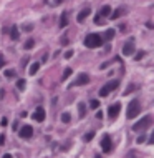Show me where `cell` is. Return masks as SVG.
<instances>
[{"instance_id": "obj_7", "label": "cell", "mask_w": 154, "mask_h": 158, "mask_svg": "<svg viewBox=\"0 0 154 158\" xmlns=\"http://www.w3.org/2000/svg\"><path fill=\"white\" fill-rule=\"evenodd\" d=\"M20 136H22V138H30L32 135H33V128L30 127V125H23L22 128H20Z\"/></svg>"}, {"instance_id": "obj_20", "label": "cell", "mask_w": 154, "mask_h": 158, "mask_svg": "<svg viewBox=\"0 0 154 158\" xmlns=\"http://www.w3.org/2000/svg\"><path fill=\"white\" fill-rule=\"evenodd\" d=\"M113 37H115V30H113V28L106 30V34H104V38H106V40H111Z\"/></svg>"}, {"instance_id": "obj_4", "label": "cell", "mask_w": 154, "mask_h": 158, "mask_svg": "<svg viewBox=\"0 0 154 158\" xmlns=\"http://www.w3.org/2000/svg\"><path fill=\"white\" fill-rule=\"evenodd\" d=\"M88 82H90V75H86V73H80V75H78V78H76L75 82L71 83V87H80V85H86Z\"/></svg>"}, {"instance_id": "obj_24", "label": "cell", "mask_w": 154, "mask_h": 158, "mask_svg": "<svg viewBox=\"0 0 154 158\" xmlns=\"http://www.w3.org/2000/svg\"><path fill=\"white\" fill-rule=\"evenodd\" d=\"M22 28H23L25 32H30V30H33V23H23Z\"/></svg>"}, {"instance_id": "obj_14", "label": "cell", "mask_w": 154, "mask_h": 158, "mask_svg": "<svg viewBox=\"0 0 154 158\" xmlns=\"http://www.w3.org/2000/svg\"><path fill=\"white\" fill-rule=\"evenodd\" d=\"M38 68H40V63H38V62L32 63V65H30V68H28V73H30V75H35L36 72H38Z\"/></svg>"}, {"instance_id": "obj_10", "label": "cell", "mask_w": 154, "mask_h": 158, "mask_svg": "<svg viewBox=\"0 0 154 158\" xmlns=\"http://www.w3.org/2000/svg\"><path fill=\"white\" fill-rule=\"evenodd\" d=\"M90 14H91V9H90V7H85V9H83V10H81V12H80V14H78V17H76V20H78V22L81 23L83 20L86 18V17H88V15H90Z\"/></svg>"}, {"instance_id": "obj_16", "label": "cell", "mask_w": 154, "mask_h": 158, "mask_svg": "<svg viewBox=\"0 0 154 158\" xmlns=\"http://www.w3.org/2000/svg\"><path fill=\"white\" fill-rule=\"evenodd\" d=\"M123 9H118V10H115V12H113V14H109V15H111V20H118L119 17H121V14H123Z\"/></svg>"}, {"instance_id": "obj_15", "label": "cell", "mask_w": 154, "mask_h": 158, "mask_svg": "<svg viewBox=\"0 0 154 158\" xmlns=\"http://www.w3.org/2000/svg\"><path fill=\"white\" fill-rule=\"evenodd\" d=\"M109 14H111V7L104 5L103 9H101V17H109Z\"/></svg>"}, {"instance_id": "obj_13", "label": "cell", "mask_w": 154, "mask_h": 158, "mask_svg": "<svg viewBox=\"0 0 154 158\" xmlns=\"http://www.w3.org/2000/svg\"><path fill=\"white\" fill-rule=\"evenodd\" d=\"M106 87H108V90H109V92L116 90V88L119 87V80H111V82H108V83H106Z\"/></svg>"}, {"instance_id": "obj_11", "label": "cell", "mask_w": 154, "mask_h": 158, "mask_svg": "<svg viewBox=\"0 0 154 158\" xmlns=\"http://www.w3.org/2000/svg\"><path fill=\"white\" fill-rule=\"evenodd\" d=\"M68 25V12H62V17H60V27L65 28Z\"/></svg>"}, {"instance_id": "obj_6", "label": "cell", "mask_w": 154, "mask_h": 158, "mask_svg": "<svg viewBox=\"0 0 154 158\" xmlns=\"http://www.w3.org/2000/svg\"><path fill=\"white\" fill-rule=\"evenodd\" d=\"M101 148H103L104 153H109V152H111L113 145H111V138H109V135H104V136H103V140H101Z\"/></svg>"}, {"instance_id": "obj_29", "label": "cell", "mask_w": 154, "mask_h": 158, "mask_svg": "<svg viewBox=\"0 0 154 158\" xmlns=\"http://www.w3.org/2000/svg\"><path fill=\"white\" fill-rule=\"evenodd\" d=\"M5 75L9 77V78H13V77H15V70H7Z\"/></svg>"}, {"instance_id": "obj_9", "label": "cell", "mask_w": 154, "mask_h": 158, "mask_svg": "<svg viewBox=\"0 0 154 158\" xmlns=\"http://www.w3.org/2000/svg\"><path fill=\"white\" fill-rule=\"evenodd\" d=\"M136 52V47L131 42H128L126 45H123V55H133Z\"/></svg>"}, {"instance_id": "obj_38", "label": "cell", "mask_w": 154, "mask_h": 158, "mask_svg": "<svg viewBox=\"0 0 154 158\" xmlns=\"http://www.w3.org/2000/svg\"><path fill=\"white\" fill-rule=\"evenodd\" d=\"M96 118H98V120H101V118H103V113H101V112H98V113H96Z\"/></svg>"}, {"instance_id": "obj_18", "label": "cell", "mask_w": 154, "mask_h": 158, "mask_svg": "<svg viewBox=\"0 0 154 158\" xmlns=\"http://www.w3.org/2000/svg\"><path fill=\"white\" fill-rule=\"evenodd\" d=\"M73 73V70H71V68H65V70H63V75H62V80H66L68 78V77H70Z\"/></svg>"}, {"instance_id": "obj_32", "label": "cell", "mask_w": 154, "mask_h": 158, "mask_svg": "<svg viewBox=\"0 0 154 158\" xmlns=\"http://www.w3.org/2000/svg\"><path fill=\"white\" fill-rule=\"evenodd\" d=\"M73 57V50H68L66 53H65V58H71Z\"/></svg>"}, {"instance_id": "obj_37", "label": "cell", "mask_w": 154, "mask_h": 158, "mask_svg": "<svg viewBox=\"0 0 154 158\" xmlns=\"http://www.w3.org/2000/svg\"><path fill=\"white\" fill-rule=\"evenodd\" d=\"M146 27H148V28H154V23L152 22H148V23H146Z\"/></svg>"}, {"instance_id": "obj_27", "label": "cell", "mask_w": 154, "mask_h": 158, "mask_svg": "<svg viewBox=\"0 0 154 158\" xmlns=\"http://www.w3.org/2000/svg\"><path fill=\"white\" fill-rule=\"evenodd\" d=\"M90 107L96 110V108H100V102H98V100H91V102H90Z\"/></svg>"}, {"instance_id": "obj_12", "label": "cell", "mask_w": 154, "mask_h": 158, "mask_svg": "<svg viewBox=\"0 0 154 158\" xmlns=\"http://www.w3.org/2000/svg\"><path fill=\"white\" fill-rule=\"evenodd\" d=\"M18 37H20V34H18V27L17 25H13L10 28V38L12 40H18Z\"/></svg>"}, {"instance_id": "obj_3", "label": "cell", "mask_w": 154, "mask_h": 158, "mask_svg": "<svg viewBox=\"0 0 154 158\" xmlns=\"http://www.w3.org/2000/svg\"><path fill=\"white\" fill-rule=\"evenodd\" d=\"M151 123H152V117H149V115L143 117L139 121H136V125H133V130H134V132H144Z\"/></svg>"}, {"instance_id": "obj_25", "label": "cell", "mask_w": 154, "mask_h": 158, "mask_svg": "<svg viewBox=\"0 0 154 158\" xmlns=\"http://www.w3.org/2000/svg\"><path fill=\"white\" fill-rule=\"evenodd\" d=\"M144 55H146V52H144V50H139V52H137V53L134 55V60H141Z\"/></svg>"}, {"instance_id": "obj_30", "label": "cell", "mask_w": 154, "mask_h": 158, "mask_svg": "<svg viewBox=\"0 0 154 158\" xmlns=\"http://www.w3.org/2000/svg\"><path fill=\"white\" fill-rule=\"evenodd\" d=\"M146 138H148V136H146V135H141V136H139V138H137L136 141H137V143L141 145V143H144V141H146Z\"/></svg>"}, {"instance_id": "obj_8", "label": "cell", "mask_w": 154, "mask_h": 158, "mask_svg": "<svg viewBox=\"0 0 154 158\" xmlns=\"http://www.w3.org/2000/svg\"><path fill=\"white\" fill-rule=\"evenodd\" d=\"M32 117H33L35 121H43L47 115H45V110H43L42 107H38V108H36V110L33 112V115H32Z\"/></svg>"}, {"instance_id": "obj_26", "label": "cell", "mask_w": 154, "mask_h": 158, "mask_svg": "<svg viewBox=\"0 0 154 158\" xmlns=\"http://www.w3.org/2000/svg\"><path fill=\"white\" fill-rule=\"evenodd\" d=\"M93 138H95V133H93V132H90V133L85 135V141H91Z\"/></svg>"}, {"instance_id": "obj_33", "label": "cell", "mask_w": 154, "mask_h": 158, "mask_svg": "<svg viewBox=\"0 0 154 158\" xmlns=\"http://www.w3.org/2000/svg\"><path fill=\"white\" fill-rule=\"evenodd\" d=\"M7 123H9V120H7V118H5V117H3V118H2V120H0V125H2V127H5V125H7Z\"/></svg>"}, {"instance_id": "obj_23", "label": "cell", "mask_w": 154, "mask_h": 158, "mask_svg": "<svg viewBox=\"0 0 154 158\" xmlns=\"http://www.w3.org/2000/svg\"><path fill=\"white\" fill-rule=\"evenodd\" d=\"M108 95H109V90H108V87H106V85H104V87L100 90V97H108Z\"/></svg>"}, {"instance_id": "obj_17", "label": "cell", "mask_w": 154, "mask_h": 158, "mask_svg": "<svg viewBox=\"0 0 154 158\" xmlns=\"http://www.w3.org/2000/svg\"><path fill=\"white\" fill-rule=\"evenodd\" d=\"M25 85H27V82L23 78H20L18 82H17V88H18L20 92H23V90H25Z\"/></svg>"}, {"instance_id": "obj_21", "label": "cell", "mask_w": 154, "mask_h": 158, "mask_svg": "<svg viewBox=\"0 0 154 158\" xmlns=\"http://www.w3.org/2000/svg\"><path fill=\"white\" fill-rule=\"evenodd\" d=\"M62 121H63V123H70V121H71L70 113H63V115H62Z\"/></svg>"}, {"instance_id": "obj_5", "label": "cell", "mask_w": 154, "mask_h": 158, "mask_svg": "<svg viewBox=\"0 0 154 158\" xmlns=\"http://www.w3.org/2000/svg\"><path fill=\"white\" fill-rule=\"evenodd\" d=\"M121 110V103H115V105H111V107L108 108V117L111 120H115L116 117H118V113Z\"/></svg>"}, {"instance_id": "obj_39", "label": "cell", "mask_w": 154, "mask_h": 158, "mask_svg": "<svg viewBox=\"0 0 154 158\" xmlns=\"http://www.w3.org/2000/svg\"><path fill=\"white\" fill-rule=\"evenodd\" d=\"M2 158H12V155H10V153H5V155H3Z\"/></svg>"}, {"instance_id": "obj_22", "label": "cell", "mask_w": 154, "mask_h": 158, "mask_svg": "<svg viewBox=\"0 0 154 158\" xmlns=\"http://www.w3.org/2000/svg\"><path fill=\"white\" fill-rule=\"evenodd\" d=\"M33 45H35V42L30 38V40H27V42H25V45H23V48H25V50H30V48L33 47Z\"/></svg>"}, {"instance_id": "obj_40", "label": "cell", "mask_w": 154, "mask_h": 158, "mask_svg": "<svg viewBox=\"0 0 154 158\" xmlns=\"http://www.w3.org/2000/svg\"><path fill=\"white\" fill-rule=\"evenodd\" d=\"M63 2V0H55V3H62Z\"/></svg>"}, {"instance_id": "obj_19", "label": "cell", "mask_w": 154, "mask_h": 158, "mask_svg": "<svg viewBox=\"0 0 154 158\" xmlns=\"http://www.w3.org/2000/svg\"><path fill=\"white\" fill-rule=\"evenodd\" d=\"M78 110H80V118H83V117L86 115V108H85V105H83V103H80V105H78Z\"/></svg>"}, {"instance_id": "obj_36", "label": "cell", "mask_w": 154, "mask_h": 158, "mask_svg": "<svg viewBox=\"0 0 154 158\" xmlns=\"http://www.w3.org/2000/svg\"><path fill=\"white\" fill-rule=\"evenodd\" d=\"M3 143H5V136H3V135H0V147H2Z\"/></svg>"}, {"instance_id": "obj_35", "label": "cell", "mask_w": 154, "mask_h": 158, "mask_svg": "<svg viewBox=\"0 0 154 158\" xmlns=\"http://www.w3.org/2000/svg\"><path fill=\"white\" fill-rule=\"evenodd\" d=\"M3 65H5V60H3V57H0V68H3Z\"/></svg>"}, {"instance_id": "obj_31", "label": "cell", "mask_w": 154, "mask_h": 158, "mask_svg": "<svg viewBox=\"0 0 154 158\" xmlns=\"http://www.w3.org/2000/svg\"><path fill=\"white\" fill-rule=\"evenodd\" d=\"M95 23H98V25H103V20H101L100 15H96V17H95Z\"/></svg>"}, {"instance_id": "obj_1", "label": "cell", "mask_w": 154, "mask_h": 158, "mask_svg": "<svg viewBox=\"0 0 154 158\" xmlns=\"http://www.w3.org/2000/svg\"><path fill=\"white\" fill-rule=\"evenodd\" d=\"M85 45L88 48H98L103 45V38L98 34H88L86 38H85Z\"/></svg>"}, {"instance_id": "obj_2", "label": "cell", "mask_w": 154, "mask_h": 158, "mask_svg": "<svg viewBox=\"0 0 154 158\" xmlns=\"http://www.w3.org/2000/svg\"><path fill=\"white\" fill-rule=\"evenodd\" d=\"M139 112H141V103L137 102V100H131L128 105V110H126V117L129 120H133L134 117L139 115Z\"/></svg>"}, {"instance_id": "obj_28", "label": "cell", "mask_w": 154, "mask_h": 158, "mask_svg": "<svg viewBox=\"0 0 154 158\" xmlns=\"http://www.w3.org/2000/svg\"><path fill=\"white\" fill-rule=\"evenodd\" d=\"M134 88H136V85H134V83H131V85H129V87L126 88V92H124V95H129V93H131L133 90H134Z\"/></svg>"}, {"instance_id": "obj_34", "label": "cell", "mask_w": 154, "mask_h": 158, "mask_svg": "<svg viewBox=\"0 0 154 158\" xmlns=\"http://www.w3.org/2000/svg\"><path fill=\"white\" fill-rule=\"evenodd\" d=\"M149 143L154 145V130H152V133H151V136H149Z\"/></svg>"}]
</instances>
